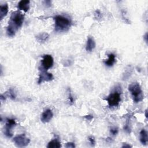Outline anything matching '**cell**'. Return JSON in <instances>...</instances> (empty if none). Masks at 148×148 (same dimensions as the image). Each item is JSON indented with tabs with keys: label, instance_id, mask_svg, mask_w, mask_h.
Here are the masks:
<instances>
[{
	"label": "cell",
	"instance_id": "1",
	"mask_svg": "<svg viewBox=\"0 0 148 148\" xmlns=\"http://www.w3.org/2000/svg\"><path fill=\"white\" fill-rule=\"evenodd\" d=\"M24 18V14L20 11H14L12 13L6 29V33L9 36L13 37L15 35L16 31L22 26Z\"/></svg>",
	"mask_w": 148,
	"mask_h": 148
},
{
	"label": "cell",
	"instance_id": "2",
	"mask_svg": "<svg viewBox=\"0 0 148 148\" xmlns=\"http://www.w3.org/2000/svg\"><path fill=\"white\" fill-rule=\"evenodd\" d=\"M54 29L56 32H66L71 26V20L64 16L57 15L54 17Z\"/></svg>",
	"mask_w": 148,
	"mask_h": 148
},
{
	"label": "cell",
	"instance_id": "3",
	"mask_svg": "<svg viewBox=\"0 0 148 148\" xmlns=\"http://www.w3.org/2000/svg\"><path fill=\"white\" fill-rule=\"evenodd\" d=\"M128 90L131 92L135 103L141 102L144 98V95L140 84L138 82H134L128 86Z\"/></svg>",
	"mask_w": 148,
	"mask_h": 148
},
{
	"label": "cell",
	"instance_id": "4",
	"mask_svg": "<svg viewBox=\"0 0 148 148\" xmlns=\"http://www.w3.org/2000/svg\"><path fill=\"white\" fill-rule=\"evenodd\" d=\"M105 100L108 102L109 107L117 106L121 101L120 94L117 91L111 93L108 96Z\"/></svg>",
	"mask_w": 148,
	"mask_h": 148
},
{
	"label": "cell",
	"instance_id": "5",
	"mask_svg": "<svg viewBox=\"0 0 148 148\" xmlns=\"http://www.w3.org/2000/svg\"><path fill=\"white\" fill-rule=\"evenodd\" d=\"M13 142L16 146L23 147L27 146L30 142V139L27 138L24 134L17 135L13 138Z\"/></svg>",
	"mask_w": 148,
	"mask_h": 148
},
{
	"label": "cell",
	"instance_id": "6",
	"mask_svg": "<svg viewBox=\"0 0 148 148\" xmlns=\"http://www.w3.org/2000/svg\"><path fill=\"white\" fill-rule=\"evenodd\" d=\"M54 60L53 57L49 54H45L43 56L42 60V69L44 70H48L53 66Z\"/></svg>",
	"mask_w": 148,
	"mask_h": 148
},
{
	"label": "cell",
	"instance_id": "7",
	"mask_svg": "<svg viewBox=\"0 0 148 148\" xmlns=\"http://www.w3.org/2000/svg\"><path fill=\"white\" fill-rule=\"evenodd\" d=\"M16 125V121L13 119H6V123L5 125V127L4 129V134L9 137L10 138L12 136L13 134L11 132V130Z\"/></svg>",
	"mask_w": 148,
	"mask_h": 148
},
{
	"label": "cell",
	"instance_id": "8",
	"mask_svg": "<svg viewBox=\"0 0 148 148\" xmlns=\"http://www.w3.org/2000/svg\"><path fill=\"white\" fill-rule=\"evenodd\" d=\"M54 79L53 76L51 73H49L47 71L42 69L40 70V73L39 76V79L38 83V84H40L44 82H50Z\"/></svg>",
	"mask_w": 148,
	"mask_h": 148
},
{
	"label": "cell",
	"instance_id": "9",
	"mask_svg": "<svg viewBox=\"0 0 148 148\" xmlns=\"http://www.w3.org/2000/svg\"><path fill=\"white\" fill-rule=\"evenodd\" d=\"M53 113L51 110L47 109L45 110L41 114L40 120L43 123H46L49 122L51 120V119L53 118Z\"/></svg>",
	"mask_w": 148,
	"mask_h": 148
},
{
	"label": "cell",
	"instance_id": "10",
	"mask_svg": "<svg viewBox=\"0 0 148 148\" xmlns=\"http://www.w3.org/2000/svg\"><path fill=\"white\" fill-rule=\"evenodd\" d=\"M29 3L30 1L28 0H22L18 2L17 8L20 10L27 12L29 9Z\"/></svg>",
	"mask_w": 148,
	"mask_h": 148
},
{
	"label": "cell",
	"instance_id": "11",
	"mask_svg": "<svg viewBox=\"0 0 148 148\" xmlns=\"http://www.w3.org/2000/svg\"><path fill=\"white\" fill-rule=\"evenodd\" d=\"M95 42L93 38H92L91 36H88L87 38L86 46V50L87 51L91 52L95 48Z\"/></svg>",
	"mask_w": 148,
	"mask_h": 148
},
{
	"label": "cell",
	"instance_id": "12",
	"mask_svg": "<svg viewBox=\"0 0 148 148\" xmlns=\"http://www.w3.org/2000/svg\"><path fill=\"white\" fill-rule=\"evenodd\" d=\"M6 97H9L10 98H11L13 100L15 99V98H16V94H15L14 91L13 90V89L10 88L8 91L5 92V94H1V99L2 101H4V100H5Z\"/></svg>",
	"mask_w": 148,
	"mask_h": 148
},
{
	"label": "cell",
	"instance_id": "13",
	"mask_svg": "<svg viewBox=\"0 0 148 148\" xmlns=\"http://www.w3.org/2000/svg\"><path fill=\"white\" fill-rule=\"evenodd\" d=\"M49 35L46 32L40 33L38 35H37L36 36V40L40 43H43L46 42L49 39Z\"/></svg>",
	"mask_w": 148,
	"mask_h": 148
},
{
	"label": "cell",
	"instance_id": "14",
	"mask_svg": "<svg viewBox=\"0 0 148 148\" xmlns=\"http://www.w3.org/2000/svg\"><path fill=\"white\" fill-rule=\"evenodd\" d=\"M140 141L143 145H146L148 142V136L147 131L143 129L140 132Z\"/></svg>",
	"mask_w": 148,
	"mask_h": 148
},
{
	"label": "cell",
	"instance_id": "15",
	"mask_svg": "<svg viewBox=\"0 0 148 148\" xmlns=\"http://www.w3.org/2000/svg\"><path fill=\"white\" fill-rule=\"evenodd\" d=\"M108 59L105 61V64L108 66H112L116 62V56L113 53H110L108 55Z\"/></svg>",
	"mask_w": 148,
	"mask_h": 148
},
{
	"label": "cell",
	"instance_id": "16",
	"mask_svg": "<svg viewBox=\"0 0 148 148\" xmlns=\"http://www.w3.org/2000/svg\"><path fill=\"white\" fill-rule=\"evenodd\" d=\"M8 5L7 3L3 4L1 5L0 6V18L1 20H2L4 17H5L7 15V13L8 12Z\"/></svg>",
	"mask_w": 148,
	"mask_h": 148
},
{
	"label": "cell",
	"instance_id": "17",
	"mask_svg": "<svg viewBox=\"0 0 148 148\" xmlns=\"http://www.w3.org/2000/svg\"><path fill=\"white\" fill-rule=\"evenodd\" d=\"M61 147L60 142L58 139H54L49 142L47 147L48 148H60Z\"/></svg>",
	"mask_w": 148,
	"mask_h": 148
},
{
	"label": "cell",
	"instance_id": "18",
	"mask_svg": "<svg viewBox=\"0 0 148 148\" xmlns=\"http://www.w3.org/2000/svg\"><path fill=\"white\" fill-rule=\"evenodd\" d=\"M94 15H95V18L97 19V20L101 19V18H102V15L101 12H100L99 10H97L95 12Z\"/></svg>",
	"mask_w": 148,
	"mask_h": 148
},
{
	"label": "cell",
	"instance_id": "19",
	"mask_svg": "<svg viewBox=\"0 0 148 148\" xmlns=\"http://www.w3.org/2000/svg\"><path fill=\"white\" fill-rule=\"evenodd\" d=\"M88 140L90 143V145L92 146H94L95 145V138L94 136H90L88 137Z\"/></svg>",
	"mask_w": 148,
	"mask_h": 148
},
{
	"label": "cell",
	"instance_id": "20",
	"mask_svg": "<svg viewBox=\"0 0 148 148\" xmlns=\"http://www.w3.org/2000/svg\"><path fill=\"white\" fill-rule=\"evenodd\" d=\"M68 99H69V104H70L71 105H73V102H74V99H73V96H72V94L71 93V92H69Z\"/></svg>",
	"mask_w": 148,
	"mask_h": 148
},
{
	"label": "cell",
	"instance_id": "21",
	"mask_svg": "<svg viewBox=\"0 0 148 148\" xmlns=\"http://www.w3.org/2000/svg\"><path fill=\"white\" fill-rule=\"evenodd\" d=\"M110 133H111L113 135H116L117 134L119 131H118V128H117L114 127V128H112L110 129Z\"/></svg>",
	"mask_w": 148,
	"mask_h": 148
},
{
	"label": "cell",
	"instance_id": "22",
	"mask_svg": "<svg viewBox=\"0 0 148 148\" xmlns=\"http://www.w3.org/2000/svg\"><path fill=\"white\" fill-rule=\"evenodd\" d=\"M65 147L66 148H74L75 147V145L73 142H68L65 144Z\"/></svg>",
	"mask_w": 148,
	"mask_h": 148
},
{
	"label": "cell",
	"instance_id": "23",
	"mask_svg": "<svg viewBox=\"0 0 148 148\" xmlns=\"http://www.w3.org/2000/svg\"><path fill=\"white\" fill-rule=\"evenodd\" d=\"M124 130H125L127 133H130V132H131L130 128V127L128 126V124H126V125L124 126Z\"/></svg>",
	"mask_w": 148,
	"mask_h": 148
},
{
	"label": "cell",
	"instance_id": "24",
	"mask_svg": "<svg viewBox=\"0 0 148 148\" xmlns=\"http://www.w3.org/2000/svg\"><path fill=\"white\" fill-rule=\"evenodd\" d=\"M84 118L87 120H91L93 119V116L91 114H88V115H86L84 116Z\"/></svg>",
	"mask_w": 148,
	"mask_h": 148
},
{
	"label": "cell",
	"instance_id": "25",
	"mask_svg": "<svg viewBox=\"0 0 148 148\" xmlns=\"http://www.w3.org/2000/svg\"><path fill=\"white\" fill-rule=\"evenodd\" d=\"M44 3L47 7H49L51 6V1H44Z\"/></svg>",
	"mask_w": 148,
	"mask_h": 148
},
{
	"label": "cell",
	"instance_id": "26",
	"mask_svg": "<svg viewBox=\"0 0 148 148\" xmlns=\"http://www.w3.org/2000/svg\"><path fill=\"white\" fill-rule=\"evenodd\" d=\"M121 147L124 148V147H132V146L130 145H128L127 143H124V145L121 146Z\"/></svg>",
	"mask_w": 148,
	"mask_h": 148
},
{
	"label": "cell",
	"instance_id": "27",
	"mask_svg": "<svg viewBox=\"0 0 148 148\" xmlns=\"http://www.w3.org/2000/svg\"><path fill=\"white\" fill-rule=\"evenodd\" d=\"M147 34L146 33V34H145V40H146V42H147Z\"/></svg>",
	"mask_w": 148,
	"mask_h": 148
},
{
	"label": "cell",
	"instance_id": "28",
	"mask_svg": "<svg viewBox=\"0 0 148 148\" xmlns=\"http://www.w3.org/2000/svg\"><path fill=\"white\" fill-rule=\"evenodd\" d=\"M145 116L147 118V110H146V112H145Z\"/></svg>",
	"mask_w": 148,
	"mask_h": 148
}]
</instances>
